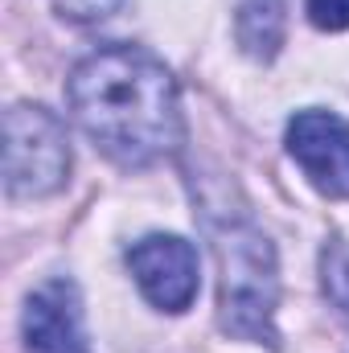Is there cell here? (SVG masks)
<instances>
[{
	"mask_svg": "<svg viewBox=\"0 0 349 353\" xmlns=\"http://www.w3.org/2000/svg\"><path fill=\"white\" fill-rule=\"evenodd\" d=\"M79 128L115 165L144 169L181 144V99L169 66L140 46H107L70 74Z\"/></svg>",
	"mask_w": 349,
	"mask_h": 353,
	"instance_id": "6da1fadb",
	"label": "cell"
},
{
	"mask_svg": "<svg viewBox=\"0 0 349 353\" xmlns=\"http://www.w3.org/2000/svg\"><path fill=\"white\" fill-rule=\"evenodd\" d=\"M214 255H218V321L230 337L275 345V300H279V271L267 234L251 222H222L214 226Z\"/></svg>",
	"mask_w": 349,
	"mask_h": 353,
	"instance_id": "7a4b0ae2",
	"label": "cell"
},
{
	"mask_svg": "<svg viewBox=\"0 0 349 353\" xmlns=\"http://www.w3.org/2000/svg\"><path fill=\"white\" fill-rule=\"evenodd\" d=\"M70 176L66 123L37 107L17 103L4 115V189L12 197H50Z\"/></svg>",
	"mask_w": 349,
	"mask_h": 353,
	"instance_id": "3957f363",
	"label": "cell"
},
{
	"mask_svg": "<svg viewBox=\"0 0 349 353\" xmlns=\"http://www.w3.org/2000/svg\"><path fill=\"white\" fill-rule=\"evenodd\" d=\"M128 267L161 312H185L197 296V251L177 234H148L128 251Z\"/></svg>",
	"mask_w": 349,
	"mask_h": 353,
	"instance_id": "277c9868",
	"label": "cell"
},
{
	"mask_svg": "<svg viewBox=\"0 0 349 353\" xmlns=\"http://www.w3.org/2000/svg\"><path fill=\"white\" fill-rule=\"evenodd\" d=\"M288 152L325 197H349V123L333 111H300L288 123Z\"/></svg>",
	"mask_w": 349,
	"mask_h": 353,
	"instance_id": "5b68a950",
	"label": "cell"
},
{
	"mask_svg": "<svg viewBox=\"0 0 349 353\" xmlns=\"http://www.w3.org/2000/svg\"><path fill=\"white\" fill-rule=\"evenodd\" d=\"M25 353H90L83 333V304L70 279H50L25 300Z\"/></svg>",
	"mask_w": 349,
	"mask_h": 353,
	"instance_id": "8992f818",
	"label": "cell"
},
{
	"mask_svg": "<svg viewBox=\"0 0 349 353\" xmlns=\"http://www.w3.org/2000/svg\"><path fill=\"white\" fill-rule=\"evenodd\" d=\"M283 0H243L239 4V46L251 58H275L283 41Z\"/></svg>",
	"mask_w": 349,
	"mask_h": 353,
	"instance_id": "52a82bcc",
	"label": "cell"
},
{
	"mask_svg": "<svg viewBox=\"0 0 349 353\" xmlns=\"http://www.w3.org/2000/svg\"><path fill=\"white\" fill-rule=\"evenodd\" d=\"M325 292L341 312H349V251L341 243L325 247Z\"/></svg>",
	"mask_w": 349,
	"mask_h": 353,
	"instance_id": "ba28073f",
	"label": "cell"
},
{
	"mask_svg": "<svg viewBox=\"0 0 349 353\" xmlns=\"http://www.w3.org/2000/svg\"><path fill=\"white\" fill-rule=\"evenodd\" d=\"M308 17L317 29H349V0H308Z\"/></svg>",
	"mask_w": 349,
	"mask_h": 353,
	"instance_id": "9c48e42d",
	"label": "cell"
}]
</instances>
